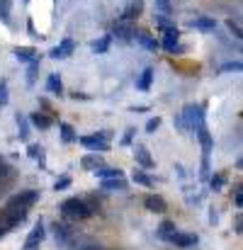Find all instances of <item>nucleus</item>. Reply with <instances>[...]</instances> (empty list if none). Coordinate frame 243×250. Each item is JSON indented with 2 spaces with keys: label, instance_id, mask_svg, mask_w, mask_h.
Here are the masks:
<instances>
[{
  "label": "nucleus",
  "instance_id": "e433bc0d",
  "mask_svg": "<svg viewBox=\"0 0 243 250\" xmlns=\"http://www.w3.org/2000/svg\"><path fill=\"white\" fill-rule=\"evenodd\" d=\"M226 29H229V32H231V34H234L236 39H241V37H243L241 24H239V22H234V20H226Z\"/></svg>",
  "mask_w": 243,
  "mask_h": 250
},
{
  "label": "nucleus",
  "instance_id": "c756f323",
  "mask_svg": "<svg viewBox=\"0 0 243 250\" xmlns=\"http://www.w3.org/2000/svg\"><path fill=\"white\" fill-rule=\"evenodd\" d=\"M226 185V175L224 172H217V175H209V187L214 189V192H219L221 187Z\"/></svg>",
  "mask_w": 243,
  "mask_h": 250
},
{
  "label": "nucleus",
  "instance_id": "1a4fd4ad",
  "mask_svg": "<svg viewBox=\"0 0 243 250\" xmlns=\"http://www.w3.org/2000/svg\"><path fill=\"white\" fill-rule=\"evenodd\" d=\"M78 141H81L88 151H92V153H105V151H110V144L102 141L97 134H92V136H78Z\"/></svg>",
  "mask_w": 243,
  "mask_h": 250
},
{
  "label": "nucleus",
  "instance_id": "2f4dec72",
  "mask_svg": "<svg viewBox=\"0 0 243 250\" xmlns=\"http://www.w3.org/2000/svg\"><path fill=\"white\" fill-rule=\"evenodd\" d=\"M37 76H39V63H29L27 66V85L29 87L37 83Z\"/></svg>",
  "mask_w": 243,
  "mask_h": 250
},
{
  "label": "nucleus",
  "instance_id": "a878e982",
  "mask_svg": "<svg viewBox=\"0 0 243 250\" xmlns=\"http://www.w3.org/2000/svg\"><path fill=\"white\" fill-rule=\"evenodd\" d=\"M132 182H134V185H144V187H154V185H156V182H154V177H151V175H146V172H144V170H139V167L132 172Z\"/></svg>",
  "mask_w": 243,
  "mask_h": 250
},
{
  "label": "nucleus",
  "instance_id": "6e6552de",
  "mask_svg": "<svg viewBox=\"0 0 243 250\" xmlns=\"http://www.w3.org/2000/svg\"><path fill=\"white\" fill-rule=\"evenodd\" d=\"M197 236L195 233H182V231H175L165 243H170V246H175V248H192V246H197Z\"/></svg>",
  "mask_w": 243,
  "mask_h": 250
},
{
  "label": "nucleus",
  "instance_id": "c9c22d12",
  "mask_svg": "<svg viewBox=\"0 0 243 250\" xmlns=\"http://www.w3.org/2000/svg\"><path fill=\"white\" fill-rule=\"evenodd\" d=\"M156 24H158V29H161V32H168V29H173V27H175L165 15H156Z\"/></svg>",
  "mask_w": 243,
  "mask_h": 250
},
{
  "label": "nucleus",
  "instance_id": "20e7f679",
  "mask_svg": "<svg viewBox=\"0 0 243 250\" xmlns=\"http://www.w3.org/2000/svg\"><path fill=\"white\" fill-rule=\"evenodd\" d=\"M44 238H46V229H44V221L39 219L37 221V226L29 231V236L24 238V250H39V246L44 243Z\"/></svg>",
  "mask_w": 243,
  "mask_h": 250
},
{
  "label": "nucleus",
  "instance_id": "ea45409f",
  "mask_svg": "<svg viewBox=\"0 0 243 250\" xmlns=\"http://www.w3.org/2000/svg\"><path fill=\"white\" fill-rule=\"evenodd\" d=\"M10 170H12V167L7 166V161H5V158H2V156H0V182H2V180H7V177H10Z\"/></svg>",
  "mask_w": 243,
  "mask_h": 250
},
{
  "label": "nucleus",
  "instance_id": "f3484780",
  "mask_svg": "<svg viewBox=\"0 0 243 250\" xmlns=\"http://www.w3.org/2000/svg\"><path fill=\"white\" fill-rule=\"evenodd\" d=\"M54 229V236H56V243H61V246H66V243H71V238H73V231L66 226V224H54L51 226Z\"/></svg>",
  "mask_w": 243,
  "mask_h": 250
},
{
  "label": "nucleus",
  "instance_id": "3c124183",
  "mask_svg": "<svg viewBox=\"0 0 243 250\" xmlns=\"http://www.w3.org/2000/svg\"><path fill=\"white\" fill-rule=\"evenodd\" d=\"M83 250H105V248H100V246H90V248H83Z\"/></svg>",
  "mask_w": 243,
  "mask_h": 250
},
{
  "label": "nucleus",
  "instance_id": "c03bdc74",
  "mask_svg": "<svg viewBox=\"0 0 243 250\" xmlns=\"http://www.w3.org/2000/svg\"><path fill=\"white\" fill-rule=\"evenodd\" d=\"M97 136H100L102 141H107V144H110V139H112V131H110V129H102V131H97Z\"/></svg>",
  "mask_w": 243,
  "mask_h": 250
},
{
  "label": "nucleus",
  "instance_id": "f257e3e1",
  "mask_svg": "<svg viewBox=\"0 0 243 250\" xmlns=\"http://www.w3.org/2000/svg\"><path fill=\"white\" fill-rule=\"evenodd\" d=\"M61 214L66 216V219H71V221H83V219H90L95 211L88 207V202L85 199H78V197H71V199H66V202H61Z\"/></svg>",
  "mask_w": 243,
  "mask_h": 250
},
{
  "label": "nucleus",
  "instance_id": "39448f33",
  "mask_svg": "<svg viewBox=\"0 0 243 250\" xmlns=\"http://www.w3.org/2000/svg\"><path fill=\"white\" fill-rule=\"evenodd\" d=\"M158 46H163V49L170 51V54H182V46H180V29L173 27V29L163 32V42Z\"/></svg>",
  "mask_w": 243,
  "mask_h": 250
},
{
  "label": "nucleus",
  "instance_id": "9d476101",
  "mask_svg": "<svg viewBox=\"0 0 243 250\" xmlns=\"http://www.w3.org/2000/svg\"><path fill=\"white\" fill-rule=\"evenodd\" d=\"M12 56L20 61V63H39V54H37V49H32V46H15L12 49Z\"/></svg>",
  "mask_w": 243,
  "mask_h": 250
},
{
  "label": "nucleus",
  "instance_id": "8fccbe9b",
  "mask_svg": "<svg viewBox=\"0 0 243 250\" xmlns=\"http://www.w3.org/2000/svg\"><path fill=\"white\" fill-rule=\"evenodd\" d=\"M175 172H177V177H185V167L180 166V163H175Z\"/></svg>",
  "mask_w": 243,
  "mask_h": 250
},
{
  "label": "nucleus",
  "instance_id": "4c0bfd02",
  "mask_svg": "<svg viewBox=\"0 0 243 250\" xmlns=\"http://www.w3.org/2000/svg\"><path fill=\"white\" fill-rule=\"evenodd\" d=\"M158 126H161V117H151V119L146 122V134H156Z\"/></svg>",
  "mask_w": 243,
  "mask_h": 250
},
{
  "label": "nucleus",
  "instance_id": "603ef678",
  "mask_svg": "<svg viewBox=\"0 0 243 250\" xmlns=\"http://www.w3.org/2000/svg\"><path fill=\"white\" fill-rule=\"evenodd\" d=\"M5 233H7V231H5V229H2V226H0V238H2V236H5Z\"/></svg>",
  "mask_w": 243,
  "mask_h": 250
},
{
  "label": "nucleus",
  "instance_id": "7c9ffc66",
  "mask_svg": "<svg viewBox=\"0 0 243 250\" xmlns=\"http://www.w3.org/2000/svg\"><path fill=\"white\" fill-rule=\"evenodd\" d=\"M241 68H243L241 61H226V63L219 66V73H239Z\"/></svg>",
  "mask_w": 243,
  "mask_h": 250
},
{
  "label": "nucleus",
  "instance_id": "9b49d317",
  "mask_svg": "<svg viewBox=\"0 0 243 250\" xmlns=\"http://www.w3.org/2000/svg\"><path fill=\"white\" fill-rule=\"evenodd\" d=\"M144 207L154 214H165L168 211V202L163 199L161 194H146L144 197Z\"/></svg>",
  "mask_w": 243,
  "mask_h": 250
},
{
  "label": "nucleus",
  "instance_id": "393cba45",
  "mask_svg": "<svg viewBox=\"0 0 243 250\" xmlns=\"http://www.w3.org/2000/svg\"><path fill=\"white\" fill-rule=\"evenodd\" d=\"M46 90L51 92V95H64V83H61V78H59V73H51L49 78H46Z\"/></svg>",
  "mask_w": 243,
  "mask_h": 250
},
{
  "label": "nucleus",
  "instance_id": "b1692460",
  "mask_svg": "<svg viewBox=\"0 0 243 250\" xmlns=\"http://www.w3.org/2000/svg\"><path fill=\"white\" fill-rule=\"evenodd\" d=\"M151 85H154V68H144V71H141V76H139V81H136V90L149 92V90H151Z\"/></svg>",
  "mask_w": 243,
  "mask_h": 250
},
{
  "label": "nucleus",
  "instance_id": "c85d7f7f",
  "mask_svg": "<svg viewBox=\"0 0 243 250\" xmlns=\"http://www.w3.org/2000/svg\"><path fill=\"white\" fill-rule=\"evenodd\" d=\"M175 229H177V226H175L173 221H168V219L161 221V226H158V238H161V241H168V238L175 233Z\"/></svg>",
  "mask_w": 243,
  "mask_h": 250
},
{
  "label": "nucleus",
  "instance_id": "f8f14e48",
  "mask_svg": "<svg viewBox=\"0 0 243 250\" xmlns=\"http://www.w3.org/2000/svg\"><path fill=\"white\" fill-rule=\"evenodd\" d=\"M195 134H197V139H199V144H202V156H209V153H212V148H214V139H212V134H209L207 124H204V126H199Z\"/></svg>",
  "mask_w": 243,
  "mask_h": 250
},
{
  "label": "nucleus",
  "instance_id": "0eeeda50",
  "mask_svg": "<svg viewBox=\"0 0 243 250\" xmlns=\"http://www.w3.org/2000/svg\"><path fill=\"white\" fill-rule=\"evenodd\" d=\"M73 51H76V42L66 37V39H61V44H56V46L49 51V56H51L54 61H61V59H68Z\"/></svg>",
  "mask_w": 243,
  "mask_h": 250
},
{
  "label": "nucleus",
  "instance_id": "58836bf2",
  "mask_svg": "<svg viewBox=\"0 0 243 250\" xmlns=\"http://www.w3.org/2000/svg\"><path fill=\"white\" fill-rule=\"evenodd\" d=\"M134 136H136V129H134V126H129V129L124 131V136H122V141H119V144H122V146H132Z\"/></svg>",
  "mask_w": 243,
  "mask_h": 250
},
{
  "label": "nucleus",
  "instance_id": "4be33fe9",
  "mask_svg": "<svg viewBox=\"0 0 243 250\" xmlns=\"http://www.w3.org/2000/svg\"><path fill=\"white\" fill-rule=\"evenodd\" d=\"M100 187L105 192H122L127 189V180L124 177H112V180H100Z\"/></svg>",
  "mask_w": 243,
  "mask_h": 250
},
{
  "label": "nucleus",
  "instance_id": "a211bd4d",
  "mask_svg": "<svg viewBox=\"0 0 243 250\" xmlns=\"http://www.w3.org/2000/svg\"><path fill=\"white\" fill-rule=\"evenodd\" d=\"M27 119H29V126H37V129H42V131L51 126V117L44 114V112H32Z\"/></svg>",
  "mask_w": 243,
  "mask_h": 250
},
{
  "label": "nucleus",
  "instance_id": "09e8293b",
  "mask_svg": "<svg viewBox=\"0 0 243 250\" xmlns=\"http://www.w3.org/2000/svg\"><path fill=\"white\" fill-rule=\"evenodd\" d=\"M236 233H239V236L243 233V219H241V214L236 216Z\"/></svg>",
  "mask_w": 243,
  "mask_h": 250
},
{
  "label": "nucleus",
  "instance_id": "2eb2a0df",
  "mask_svg": "<svg viewBox=\"0 0 243 250\" xmlns=\"http://www.w3.org/2000/svg\"><path fill=\"white\" fill-rule=\"evenodd\" d=\"M81 166H83V170H88V172H95L97 167L105 166V161H102L100 153H85L81 158Z\"/></svg>",
  "mask_w": 243,
  "mask_h": 250
},
{
  "label": "nucleus",
  "instance_id": "864d4df0",
  "mask_svg": "<svg viewBox=\"0 0 243 250\" xmlns=\"http://www.w3.org/2000/svg\"><path fill=\"white\" fill-rule=\"evenodd\" d=\"M22 2H32V0H22Z\"/></svg>",
  "mask_w": 243,
  "mask_h": 250
},
{
  "label": "nucleus",
  "instance_id": "f03ea898",
  "mask_svg": "<svg viewBox=\"0 0 243 250\" xmlns=\"http://www.w3.org/2000/svg\"><path fill=\"white\" fill-rule=\"evenodd\" d=\"M182 124H185V131H197L199 126H204V107L197 104V102H190L182 107Z\"/></svg>",
  "mask_w": 243,
  "mask_h": 250
},
{
  "label": "nucleus",
  "instance_id": "72a5a7b5",
  "mask_svg": "<svg viewBox=\"0 0 243 250\" xmlns=\"http://www.w3.org/2000/svg\"><path fill=\"white\" fill-rule=\"evenodd\" d=\"M209 175H212L209 156H202V167H199V177H202V180H209Z\"/></svg>",
  "mask_w": 243,
  "mask_h": 250
},
{
  "label": "nucleus",
  "instance_id": "cd10ccee",
  "mask_svg": "<svg viewBox=\"0 0 243 250\" xmlns=\"http://www.w3.org/2000/svg\"><path fill=\"white\" fill-rule=\"evenodd\" d=\"M134 42H139V44H141L144 49H149V51H156V49H158V42H156V39H151L146 32H139Z\"/></svg>",
  "mask_w": 243,
  "mask_h": 250
},
{
  "label": "nucleus",
  "instance_id": "dca6fc26",
  "mask_svg": "<svg viewBox=\"0 0 243 250\" xmlns=\"http://www.w3.org/2000/svg\"><path fill=\"white\" fill-rule=\"evenodd\" d=\"M15 122H17V136H20V141L27 144V141H29V134H32V131H29V119H27L22 112H17V114H15Z\"/></svg>",
  "mask_w": 243,
  "mask_h": 250
},
{
  "label": "nucleus",
  "instance_id": "7ed1b4c3",
  "mask_svg": "<svg viewBox=\"0 0 243 250\" xmlns=\"http://www.w3.org/2000/svg\"><path fill=\"white\" fill-rule=\"evenodd\" d=\"M39 202V192L37 189H22L17 194H12L7 202H5V209H20V211H29L32 204Z\"/></svg>",
  "mask_w": 243,
  "mask_h": 250
},
{
  "label": "nucleus",
  "instance_id": "79ce46f5",
  "mask_svg": "<svg viewBox=\"0 0 243 250\" xmlns=\"http://www.w3.org/2000/svg\"><path fill=\"white\" fill-rule=\"evenodd\" d=\"M10 102V95H7V83H0V107H5Z\"/></svg>",
  "mask_w": 243,
  "mask_h": 250
},
{
  "label": "nucleus",
  "instance_id": "473e14b6",
  "mask_svg": "<svg viewBox=\"0 0 243 250\" xmlns=\"http://www.w3.org/2000/svg\"><path fill=\"white\" fill-rule=\"evenodd\" d=\"M71 182H73V180H71L68 175H61V177L54 182V189H56V192H64V189H68V187H71Z\"/></svg>",
  "mask_w": 243,
  "mask_h": 250
},
{
  "label": "nucleus",
  "instance_id": "5701e85b",
  "mask_svg": "<svg viewBox=\"0 0 243 250\" xmlns=\"http://www.w3.org/2000/svg\"><path fill=\"white\" fill-rule=\"evenodd\" d=\"M59 131H61V141H64V144H76V141H78V131H76L68 122H61V124H59Z\"/></svg>",
  "mask_w": 243,
  "mask_h": 250
},
{
  "label": "nucleus",
  "instance_id": "49530a36",
  "mask_svg": "<svg viewBox=\"0 0 243 250\" xmlns=\"http://www.w3.org/2000/svg\"><path fill=\"white\" fill-rule=\"evenodd\" d=\"M27 29H29V34H32L34 39H42V34H37V29H34V24H32V22H27Z\"/></svg>",
  "mask_w": 243,
  "mask_h": 250
},
{
  "label": "nucleus",
  "instance_id": "aec40b11",
  "mask_svg": "<svg viewBox=\"0 0 243 250\" xmlns=\"http://www.w3.org/2000/svg\"><path fill=\"white\" fill-rule=\"evenodd\" d=\"M27 156H29L32 161H37L39 167H46V153H44V146H39V144H29V146H27Z\"/></svg>",
  "mask_w": 243,
  "mask_h": 250
},
{
  "label": "nucleus",
  "instance_id": "423d86ee",
  "mask_svg": "<svg viewBox=\"0 0 243 250\" xmlns=\"http://www.w3.org/2000/svg\"><path fill=\"white\" fill-rule=\"evenodd\" d=\"M112 34H114L119 42L129 44V42H134V39H136L139 29H136V24H134V22H119V24L112 29Z\"/></svg>",
  "mask_w": 243,
  "mask_h": 250
},
{
  "label": "nucleus",
  "instance_id": "6ab92c4d",
  "mask_svg": "<svg viewBox=\"0 0 243 250\" xmlns=\"http://www.w3.org/2000/svg\"><path fill=\"white\" fill-rule=\"evenodd\" d=\"M134 158H136V163L141 167H154V158H151V153H149V148L146 146H134Z\"/></svg>",
  "mask_w": 243,
  "mask_h": 250
},
{
  "label": "nucleus",
  "instance_id": "de8ad7c7",
  "mask_svg": "<svg viewBox=\"0 0 243 250\" xmlns=\"http://www.w3.org/2000/svg\"><path fill=\"white\" fill-rule=\"evenodd\" d=\"M129 112H134V114H141V112H149V107H146V104H139V107H132Z\"/></svg>",
  "mask_w": 243,
  "mask_h": 250
},
{
  "label": "nucleus",
  "instance_id": "ddd939ff",
  "mask_svg": "<svg viewBox=\"0 0 243 250\" xmlns=\"http://www.w3.org/2000/svg\"><path fill=\"white\" fill-rule=\"evenodd\" d=\"M190 27H192V29H199V32H214V29H217V20L202 15V17H195V20L190 22Z\"/></svg>",
  "mask_w": 243,
  "mask_h": 250
},
{
  "label": "nucleus",
  "instance_id": "f704fd0d",
  "mask_svg": "<svg viewBox=\"0 0 243 250\" xmlns=\"http://www.w3.org/2000/svg\"><path fill=\"white\" fill-rule=\"evenodd\" d=\"M0 20L10 24V0H0Z\"/></svg>",
  "mask_w": 243,
  "mask_h": 250
},
{
  "label": "nucleus",
  "instance_id": "4468645a",
  "mask_svg": "<svg viewBox=\"0 0 243 250\" xmlns=\"http://www.w3.org/2000/svg\"><path fill=\"white\" fill-rule=\"evenodd\" d=\"M141 10H144V0H132L127 5V10L122 12V22H134L141 15Z\"/></svg>",
  "mask_w": 243,
  "mask_h": 250
},
{
  "label": "nucleus",
  "instance_id": "37998d69",
  "mask_svg": "<svg viewBox=\"0 0 243 250\" xmlns=\"http://www.w3.org/2000/svg\"><path fill=\"white\" fill-rule=\"evenodd\" d=\"M234 202H236V209H241V207H243V192H241V185H236V187H234Z\"/></svg>",
  "mask_w": 243,
  "mask_h": 250
},
{
  "label": "nucleus",
  "instance_id": "a19ab883",
  "mask_svg": "<svg viewBox=\"0 0 243 250\" xmlns=\"http://www.w3.org/2000/svg\"><path fill=\"white\" fill-rule=\"evenodd\" d=\"M156 5H158V10H161L165 17L173 12V5H170V0H156Z\"/></svg>",
  "mask_w": 243,
  "mask_h": 250
},
{
  "label": "nucleus",
  "instance_id": "a18cd8bd",
  "mask_svg": "<svg viewBox=\"0 0 243 250\" xmlns=\"http://www.w3.org/2000/svg\"><path fill=\"white\" fill-rule=\"evenodd\" d=\"M173 124H175V126H177V129H180V131L185 134V124H182V117H180V114H177V117L173 119Z\"/></svg>",
  "mask_w": 243,
  "mask_h": 250
},
{
  "label": "nucleus",
  "instance_id": "412c9836",
  "mask_svg": "<svg viewBox=\"0 0 243 250\" xmlns=\"http://www.w3.org/2000/svg\"><path fill=\"white\" fill-rule=\"evenodd\" d=\"M110 46H112V34H105V37L90 42V51H92V54H107Z\"/></svg>",
  "mask_w": 243,
  "mask_h": 250
},
{
  "label": "nucleus",
  "instance_id": "bb28decb",
  "mask_svg": "<svg viewBox=\"0 0 243 250\" xmlns=\"http://www.w3.org/2000/svg\"><path fill=\"white\" fill-rule=\"evenodd\" d=\"M95 175H97L100 180H112V177H124V172H122L119 167H107V166L97 167V170H95Z\"/></svg>",
  "mask_w": 243,
  "mask_h": 250
}]
</instances>
